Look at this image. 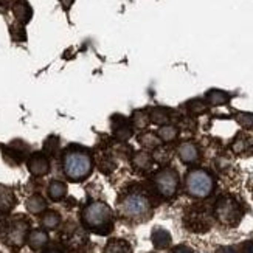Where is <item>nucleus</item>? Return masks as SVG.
<instances>
[{
  "label": "nucleus",
  "mask_w": 253,
  "mask_h": 253,
  "mask_svg": "<svg viewBox=\"0 0 253 253\" xmlns=\"http://www.w3.org/2000/svg\"><path fill=\"white\" fill-rule=\"evenodd\" d=\"M152 159L156 162H159V163H162V165H165V163H168L171 160V151L168 148H165V146H159L156 149V152H154Z\"/></svg>",
  "instance_id": "obj_28"
},
{
  "label": "nucleus",
  "mask_w": 253,
  "mask_h": 253,
  "mask_svg": "<svg viewBox=\"0 0 253 253\" xmlns=\"http://www.w3.org/2000/svg\"><path fill=\"white\" fill-rule=\"evenodd\" d=\"M241 252L243 253H253V241H246V243L241 246Z\"/></svg>",
  "instance_id": "obj_33"
},
{
  "label": "nucleus",
  "mask_w": 253,
  "mask_h": 253,
  "mask_svg": "<svg viewBox=\"0 0 253 253\" xmlns=\"http://www.w3.org/2000/svg\"><path fill=\"white\" fill-rule=\"evenodd\" d=\"M140 143L143 146H148V148H159L160 146V143H162V140L159 138V135H156V134H152V132H146L145 135H141L140 137Z\"/></svg>",
  "instance_id": "obj_27"
},
{
  "label": "nucleus",
  "mask_w": 253,
  "mask_h": 253,
  "mask_svg": "<svg viewBox=\"0 0 253 253\" xmlns=\"http://www.w3.org/2000/svg\"><path fill=\"white\" fill-rule=\"evenodd\" d=\"M154 185L157 191L163 197H172L179 190V174L172 168L160 169L156 177H154Z\"/></svg>",
  "instance_id": "obj_6"
},
{
  "label": "nucleus",
  "mask_w": 253,
  "mask_h": 253,
  "mask_svg": "<svg viewBox=\"0 0 253 253\" xmlns=\"http://www.w3.org/2000/svg\"><path fill=\"white\" fill-rule=\"evenodd\" d=\"M13 13H14L16 19L20 22V24H27V22H30L31 16H33V9L25 2V0H19V2L13 8Z\"/></svg>",
  "instance_id": "obj_15"
},
{
  "label": "nucleus",
  "mask_w": 253,
  "mask_h": 253,
  "mask_svg": "<svg viewBox=\"0 0 253 253\" xmlns=\"http://www.w3.org/2000/svg\"><path fill=\"white\" fill-rule=\"evenodd\" d=\"M28 230H30V225L24 217L13 219V221L8 222V225L5 228V233H3L5 243L8 246L20 247L28 238Z\"/></svg>",
  "instance_id": "obj_7"
},
{
  "label": "nucleus",
  "mask_w": 253,
  "mask_h": 253,
  "mask_svg": "<svg viewBox=\"0 0 253 253\" xmlns=\"http://www.w3.org/2000/svg\"><path fill=\"white\" fill-rule=\"evenodd\" d=\"M171 253H194V250H193L191 247H188V246L182 244V246H177V247H174Z\"/></svg>",
  "instance_id": "obj_32"
},
{
  "label": "nucleus",
  "mask_w": 253,
  "mask_h": 253,
  "mask_svg": "<svg viewBox=\"0 0 253 253\" xmlns=\"http://www.w3.org/2000/svg\"><path fill=\"white\" fill-rule=\"evenodd\" d=\"M67 194V185L59 180H53L48 185V196L51 201H61Z\"/></svg>",
  "instance_id": "obj_20"
},
{
  "label": "nucleus",
  "mask_w": 253,
  "mask_h": 253,
  "mask_svg": "<svg viewBox=\"0 0 253 253\" xmlns=\"http://www.w3.org/2000/svg\"><path fill=\"white\" fill-rule=\"evenodd\" d=\"M216 253H236V250L232 247H221V249H217Z\"/></svg>",
  "instance_id": "obj_34"
},
{
  "label": "nucleus",
  "mask_w": 253,
  "mask_h": 253,
  "mask_svg": "<svg viewBox=\"0 0 253 253\" xmlns=\"http://www.w3.org/2000/svg\"><path fill=\"white\" fill-rule=\"evenodd\" d=\"M59 149V140L56 137H50L45 145H43V151H45V154H48V156H54V154L58 152Z\"/></svg>",
  "instance_id": "obj_30"
},
{
  "label": "nucleus",
  "mask_w": 253,
  "mask_h": 253,
  "mask_svg": "<svg viewBox=\"0 0 253 253\" xmlns=\"http://www.w3.org/2000/svg\"><path fill=\"white\" fill-rule=\"evenodd\" d=\"M151 211H152V205L143 193L132 191L125 194L118 201L120 216L129 219V221H143V219L151 216Z\"/></svg>",
  "instance_id": "obj_2"
},
{
  "label": "nucleus",
  "mask_w": 253,
  "mask_h": 253,
  "mask_svg": "<svg viewBox=\"0 0 253 253\" xmlns=\"http://www.w3.org/2000/svg\"><path fill=\"white\" fill-rule=\"evenodd\" d=\"M186 109H188V112L193 115H202L207 112V103L202 100H191L186 103Z\"/></svg>",
  "instance_id": "obj_26"
},
{
  "label": "nucleus",
  "mask_w": 253,
  "mask_h": 253,
  "mask_svg": "<svg viewBox=\"0 0 253 253\" xmlns=\"http://www.w3.org/2000/svg\"><path fill=\"white\" fill-rule=\"evenodd\" d=\"M132 125H134L137 129H145L148 125H149V112L146 111H135L134 114H132Z\"/></svg>",
  "instance_id": "obj_23"
},
{
  "label": "nucleus",
  "mask_w": 253,
  "mask_h": 253,
  "mask_svg": "<svg viewBox=\"0 0 253 253\" xmlns=\"http://www.w3.org/2000/svg\"><path fill=\"white\" fill-rule=\"evenodd\" d=\"M62 169H64V174L67 175V179H70L72 182H80V180L87 179L92 172L90 154L80 148L69 149L64 154Z\"/></svg>",
  "instance_id": "obj_1"
},
{
  "label": "nucleus",
  "mask_w": 253,
  "mask_h": 253,
  "mask_svg": "<svg viewBox=\"0 0 253 253\" xmlns=\"http://www.w3.org/2000/svg\"><path fill=\"white\" fill-rule=\"evenodd\" d=\"M152 163H154V159L146 151H138L134 154V157H132V165H134V168L140 171H149L152 168Z\"/></svg>",
  "instance_id": "obj_11"
},
{
  "label": "nucleus",
  "mask_w": 253,
  "mask_h": 253,
  "mask_svg": "<svg viewBox=\"0 0 253 253\" xmlns=\"http://www.w3.org/2000/svg\"><path fill=\"white\" fill-rule=\"evenodd\" d=\"M177 156L186 165L196 163L197 160H199V148H197L191 141H185L177 148Z\"/></svg>",
  "instance_id": "obj_9"
},
{
  "label": "nucleus",
  "mask_w": 253,
  "mask_h": 253,
  "mask_svg": "<svg viewBox=\"0 0 253 253\" xmlns=\"http://www.w3.org/2000/svg\"><path fill=\"white\" fill-rule=\"evenodd\" d=\"M42 227L47 228V230H53L56 228L61 222V216L56 211H47L45 214L42 216Z\"/></svg>",
  "instance_id": "obj_24"
},
{
  "label": "nucleus",
  "mask_w": 253,
  "mask_h": 253,
  "mask_svg": "<svg viewBox=\"0 0 253 253\" xmlns=\"http://www.w3.org/2000/svg\"><path fill=\"white\" fill-rule=\"evenodd\" d=\"M27 243L33 250H39L48 243V236L43 230H33V232L28 233Z\"/></svg>",
  "instance_id": "obj_14"
},
{
  "label": "nucleus",
  "mask_w": 253,
  "mask_h": 253,
  "mask_svg": "<svg viewBox=\"0 0 253 253\" xmlns=\"http://www.w3.org/2000/svg\"><path fill=\"white\" fill-rule=\"evenodd\" d=\"M59 2H61V5H62L65 9H69V8L72 6V3L75 2V0H59Z\"/></svg>",
  "instance_id": "obj_35"
},
{
  "label": "nucleus",
  "mask_w": 253,
  "mask_h": 253,
  "mask_svg": "<svg viewBox=\"0 0 253 253\" xmlns=\"http://www.w3.org/2000/svg\"><path fill=\"white\" fill-rule=\"evenodd\" d=\"M152 244L156 249H168L171 246V235L165 228H154L152 232Z\"/></svg>",
  "instance_id": "obj_12"
},
{
  "label": "nucleus",
  "mask_w": 253,
  "mask_h": 253,
  "mask_svg": "<svg viewBox=\"0 0 253 253\" xmlns=\"http://www.w3.org/2000/svg\"><path fill=\"white\" fill-rule=\"evenodd\" d=\"M188 227L191 230L197 233H202V232H207L208 228H210V221H208V217L204 214V213H197L194 211L191 217H188Z\"/></svg>",
  "instance_id": "obj_10"
},
{
  "label": "nucleus",
  "mask_w": 253,
  "mask_h": 253,
  "mask_svg": "<svg viewBox=\"0 0 253 253\" xmlns=\"http://www.w3.org/2000/svg\"><path fill=\"white\" fill-rule=\"evenodd\" d=\"M45 253H62V252H59V250H47Z\"/></svg>",
  "instance_id": "obj_36"
},
{
  "label": "nucleus",
  "mask_w": 253,
  "mask_h": 253,
  "mask_svg": "<svg viewBox=\"0 0 253 253\" xmlns=\"http://www.w3.org/2000/svg\"><path fill=\"white\" fill-rule=\"evenodd\" d=\"M177 134H179V130H177V127L175 126H171V125H165V126H162L160 129H159V138L162 140V141H165V143H169V141H172L175 137H177Z\"/></svg>",
  "instance_id": "obj_25"
},
{
  "label": "nucleus",
  "mask_w": 253,
  "mask_h": 253,
  "mask_svg": "<svg viewBox=\"0 0 253 253\" xmlns=\"http://www.w3.org/2000/svg\"><path fill=\"white\" fill-rule=\"evenodd\" d=\"M11 33L16 41H25V30L22 27H11Z\"/></svg>",
  "instance_id": "obj_31"
},
{
  "label": "nucleus",
  "mask_w": 253,
  "mask_h": 253,
  "mask_svg": "<svg viewBox=\"0 0 253 253\" xmlns=\"http://www.w3.org/2000/svg\"><path fill=\"white\" fill-rule=\"evenodd\" d=\"M103 253H132V249L125 239H111L106 244Z\"/></svg>",
  "instance_id": "obj_18"
},
{
  "label": "nucleus",
  "mask_w": 253,
  "mask_h": 253,
  "mask_svg": "<svg viewBox=\"0 0 253 253\" xmlns=\"http://www.w3.org/2000/svg\"><path fill=\"white\" fill-rule=\"evenodd\" d=\"M185 190L191 197L205 199L214 190L213 175L205 169H191L185 177Z\"/></svg>",
  "instance_id": "obj_4"
},
{
  "label": "nucleus",
  "mask_w": 253,
  "mask_h": 253,
  "mask_svg": "<svg viewBox=\"0 0 253 253\" xmlns=\"http://www.w3.org/2000/svg\"><path fill=\"white\" fill-rule=\"evenodd\" d=\"M250 145H252L250 137H247V135H244V134H241V135H238V137L235 138V141L232 143V149H233L235 154H243V152H246V151L250 148Z\"/></svg>",
  "instance_id": "obj_22"
},
{
  "label": "nucleus",
  "mask_w": 253,
  "mask_h": 253,
  "mask_svg": "<svg viewBox=\"0 0 253 253\" xmlns=\"http://www.w3.org/2000/svg\"><path fill=\"white\" fill-rule=\"evenodd\" d=\"M149 120L156 125L165 126L169 122V112L163 107H154L149 111Z\"/></svg>",
  "instance_id": "obj_21"
},
{
  "label": "nucleus",
  "mask_w": 253,
  "mask_h": 253,
  "mask_svg": "<svg viewBox=\"0 0 253 253\" xmlns=\"http://www.w3.org/2000/svg\"><path fill=\"white\" fill-rule=\"evenodd\" d=\"M28 169L33 175L41 177V175H45L50 171V162L43 154H35L28 160Z\"/></svg>",
  "instance_id": "obj_8"
},
{
  "label": "nucleus",
  "mask_w": 253,
  "mask_h": 253,
  "mask_svg": "<svg viewBox=\"0 0 253 253\" xmlns=\"http://www.w3.org/2000/svg\"><path fill=\"white\" fill-rule=\"evenodd\" d=\"M114 134L118 140H122V141L129 140L132 137V125L123 117H120V122L114 123Z\"/></svg>",
  "instance_id": "obj_16"
},
{
  "label": "nucleus",
  "mask_w": 253,
  "mask_h": 253,
  "mask_svg": "<svg viewBox=\"0 0 253 253\" xmlns=\"http://www.w3.org/2000/svg\"><path fill=\"white\" fill-rule=\"evenodd\" d=\"M83 224L96 233H106L112 227V211L107 204L95 201L87 204L83 210Z\"/></svg>",
  "instance_id": "obj_3"
},
{
  "label": "nucleus",
  "mask_w": 253,
  "mask_h": 253,
  "mask_svg": "<svg viewBox=\"0 0 253 253\" xmlns=\"http://www.w3.org/2000/svg\"><path fill=\"white\" fill-rule=\"evenodd\" d=\"M243 207L232 196H222L219 197L217 202L214 204V216L221 224L235 227L243 219Z\"/></svg>",
  "instance_id": "obj_5"
},
{
  "label": "nucleus",
  "mask_w": 253,
  "mask_h": 253,
  "mask_svg": "<svg viewBox=\"0 0 253 253\" xmlns=\"http://www.w3.org/2000/svg\"><path fill=\"white\" fill-rule=\"evenodd\" d=\"M14 204H16V199H14L13 191L6 188V186L0 185V214L8 213L11 208L14 207Z\"/></svg>",
  "instance_id": "obj_13"
},
{
  "label": "nucleus",
  "mask_w": 253,
  "mask_h": 253,
  "mask_svg": "<svg viewBox=\"0 0 253 253\" xmlns=\"http://www.w3.org/2000/svg\"><path fill=\"white\" fill-rule=\"evenodd\" d=\"M205 100H207V104H210V106H224L230 101V95L224 90L213 89L210 92H207Z\"/></svg>",
  "instance_id": "obj_17"
},
{
  "label": "nucleus",
  "mask_w": 253,
  "mask_h": 253,
  "mask_svg": "<svg viewBox=\"0 0 253 253\" xmlns=\"http://www.w3.org/2000/svg\"><path fill=\"white\" fill-rule=\"evenodd\" d=\"M27 210L33 214H39L42 211H45V208H47V202L45 199H43L42 196L39 194H35V196H30L28 199H27Z\"/></svg>",
  "instance_id": "obj_19"
},
{
  "label": "nucleus",
  "mask_w": 253,
  "mask_h": 253,
  "mask_svg": "<svg viewBox=\"0 0 253 253\" xmlns=\"http://www.w3.org/2000/svg\"><path fill=\"white\" fill-rule=\"evenodd\" d=\"M236 122L243 126L244 129H253V114L249 112H238L235 115Z\"/></svg>",
  "instance_id": "obj_29"
}]
</instances>
